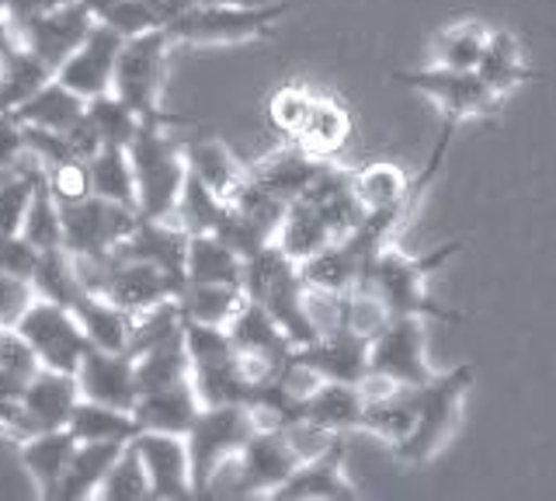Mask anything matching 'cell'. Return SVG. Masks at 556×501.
Instances as JSON below:
<instances>
[{
  "label": "cell",
  "mask_w": 556,
  "mask_h": 501,
  "mask_svg": "<svg viewBox=\"0 0 556 501\" xmlns=\"http://www.w3.org/2000/svg\"><path fill=\"white\" fill-rule=\"evenodd\" d=\"M463 248H466V240H448V245L434 248L428 254H404L400 248L387 245L376 254L372 268L365 272V279L358 286L369 289L372 297L390 310V317L410 314V317H434V321L463 324L466 314H459V310H445L439 300H431V292H428L431 275Z\"/></svg>",
  "instance_id": "6da1fadb"
},
{
  "label": "cell",
  "mask_w": 556,
  "mask_h": 501,
  "mask_svg": "<svg viewBox=\"0 0 556 501\" xmlns=\"http://www.w3.org/2000/svg\"><path fill=\"white\" fill-rule=\"evenodd\" d=\"M243 297L268 306L275 321L286 327V335L300 345H309L320 335L317 321L309 314V286L303 283L300 262L271 240L257 254L243 258Z\"/></svg>",
  "instance_id": "7a4b0ae2"
},
{
  "label": "cell",
  "mask_w": 556,
  "mask_h": 501,
  "mask_svg": "<svg viewBox=\"0 0 556 501\" xmlns=\"http://www.w3.org/2000/svg\"><path fill=\"white\" fill-rule=\"evenodd\" d=\"M170 123H143L129 143V158L136 171L139 216L147 220H174L181 188L188 181L185 143L167 133Z\"/></svg>",
  "instance_id": "3957f363"
},
{
  "label": "cell",
  "mask_w": 556,
  "mask_h": 501,
  "mask_svg": "<svg viewBox=\"0 0 556 501\" xmlns=\"http://www.w3.org/2000/svg\"><path fill=\"white\" fill-rule=\"evenodd\" d=\"M289 14V4H188L164 25L174 46H230L271 36L275 25Z\"/></svg>",
  "instance_id": "277c9868"
},
{
  "label": "cell",
  "mask_w": 556,
  "mask_h": 501,
  "mask_svg": "<svg viewBox=\"0 0 556 501\" xmlns=\"http://www.w3.org/2000/svg\"><path fill=\"white\" fill-rule=\"evenodd\" d=\"M254 431L257 422L248 404H208L199 411L195 425L185 431L195 498L213 494L216 477L237 460V453L248 446Z\"/></svg>",
  "instance_id": "5b68a950"
},
{
  "label": "cell",
  "mask_w": 556,
  "mask_h": 501,
  "mask_svg": "<svg viewBox=\"0 0 556 501\" xmlns=\"http://www.w3.org/2000/svg\"><path fill=\"white\" fill-rule=\"evenodd\" d=\"M170 36L167 28L139 32L129 36L118 53L115 66V84L112 91L126 101V105L143 118V123H170L185 126V118H174L161 112V95H164V77H167V53H170Z\"/></svg>",
  "instance_id": "8992f818"
},
{
  "label": "cell",
  "mask_w": 556,
  "mask_h": 501,
  "mask_svg": "<svg viewBox=\"0 0 556 501\" xmlns=\"http://www.w3.org/2000/svg\"><path fill=\"white\" fill-rule=\"evenodd\" d=\"M469 384H473V366L463 362V366L431 376L428 384L417 387V425L410 439L393 449L400 463H428L448 442V436L459 425L463 397Z\"/></svg>",
  "instance_id": "52a82bcc"
},
{
  "label": "cell",
  "mask_w": 556,
  "mask_h": 501,
  "mask_svg": "<svg viewBox=\"0 0 556 501\" xmlns=\"http://www.w3.org/2000/svg\"><path fill=\"white\" fill-rule=\"evenodd\" d=\"M60 205H63V248L74 258L112 254L139 223V210L101 196L70 199Z\"/></svg>",
  "instance_id": "ba28073f"
},
{
  "label": "cell",
  "mask_w": 556,
  "mask_h": 501,
  "mask_svg": "<svg viewBox=\"0 0 556 501\" xmlns=\"http://www.w3.org/2000/svg\"><path fill=\"white\" fill-rule=\"evenodd\" d=\"M14 331L31 345L35 359H39L46 370L77 373L84 355L94 349L74 310L52 300H35L25 310V317L17 321Z\"/></svg>",
  "instance_id": "9c48e42d"
},
{
  "label": "cell",
  "mask_w": 556,
  "mask_h": 501,
  "mask_svg": "<svg viewBox=\"0 0 556 501\" xmlns=\"http://www.w3.org/2000/svg\"><path fill=\"white\" fill-rule=\"evenodd\" d=\"M393 80L428 95L445 112L448 123L494 115L504 101L477 71H459V66H442V63H431L425 71H396Z\"/></svg>",
  "instance_id": "30bf717a"
},
{
  "label": "cell",
  "mask_w": 556,
  "mask_h": 501,
  "mask_svg": "<svg viewBox=\"0 0 556 501\" xmlns=\"http://www.w3.org/2000/svg\"><path fill=\"white\" fill-rule=\"evenodd\" d=\"M369 376L393 387H421L434 376L425 352V317L396 314L372 335Z\"/></svg>",
  "instance_id": "8fae6325"
},
{
  "label": "cell",
  "mask_w": 556,
  "mask_h": 501,
  "mask_svg": "<svg viewBox=\"0 0 556 501\" xmlns=\"http://www.w3.org/2000/svg\"><path fill=\"white\" fill-rule=\"evenodd\" d=\"M226 331H230L233 349L254 384L275 376L295 355V341L286 335V327L275 321L268 306L254 300H243L237 317L226 324Z\"/></svg>",
  "instance_id": "7c38bea8"
},
{
  "label": "cell",
  "mask_w": 556,
  "mask_h": 501,
  "mask_svg": "<svg viewBox=\"0 0 556 501\" xmlns=\"http://www.w3.org/2000/svg\"><path fill=\"white\" fill-rule=\"evenodd\" d=\"M306 456L300 442L286 428H257L240 449L233 466L240 480V494H275L292 477V471Z\"/></svg>",
  "instance_id": "4fadbf2b"
},
{
  "label": "cell",
  "mask_w": 556,
  "mask_h": 501,
  "mask_svg": "<svg viewBox=\"0 0 556 501\" xmlns=\"http://www.w3.org/2000/svg\"><path fill=\"white\" fill-rule=\"evenodd\" d=\"M94 25H98L94 8L87 4V0H70V4L42 14V18L28 22L25 28H17V36H22L25 49H31L35 57L46 60L52 66V74H56L84 46V39L91 36Z\"/></svg>",
  "instance_id": "5bb4252c"
},
{
  "label": "cell",
  "mask_w": 556,
  "mask_h": 501,
  "mask_svg": "<svg viewBox=\"0 0 556 501\" xmlns=\"http://www.w3.org/2000/svg\"><path fill=\"white\" fill-rule=\"evenodd\" d=\"M295 355H300V362H306L320 379L365 384V379H369L372 335L358 331L352 324H334V327H327V331H320L309 345H300Z\"/></svg>",
  "instance_id": "9a60e30c"
},
{
  "label": "cell",
  "mask_w": 556,
  "mask_h": 501,
  "mask_svg": "<svg viewBox=\"0 0 556 501\" xmlns=\"http://www.w3.org/2000/svg\"><path fill=\"white\" fill-rule=\"evenodd\" d=\"M139 449L150 477V498L153 501H178V498H195V484H191V456L185 436L174 431H150L143 428L132 439Z\"/></svg>",
  "instance_id": "2e32d148"
},
{
  "label": "cell",
  "mask_w": 556,
  "mask_h": 501,
  "mask_svg": "<svg viewBox=\"0 0 556 501\" xmlns=\"http://www.w3.org/2000/svg\"><path fill=\"white\" fill-rule=\"evenodd\" d=\"M122 46H126V36L115 32L112 25L98 22L91 36L84 39V46L56 71V80H63L70 91H77L87 101L98 95H109L115 84Z\"/></svg>",
  "instance_id": "e0dca14e"
},
{
  "label": "cell",
  "mask_w": 556,
  "mask_h": 501,
  "mask_svg": "<svg viewBox=\"0 0 556 501\" xmlns=\"http://www.w3.org/2000/svg\"><path fill=\"white\" fill-rule=\"evenodd\" d=\"M271 498H282V501L358 498V491L352 488V480H348V474H344V436H334L320 449V453L306 456Z\"/></svg>",
  "instance_id": "ac0fdd59"
},
{
  "label": "cell",
  "mask_w": 556,
  "mask_h": 501,
  "mask_svg": "<svg viewBox=\"0 0 556 501\" xmlns=\"http://www.w3.org/2000/svg\"><path fill=\"white\" fill-rule=\"evenodd\" d=\"M188 240L191 234L178 220H147L139 216L136 230L112 251L118 258H136V262H150L164 268L174 279L188 283Z\"/></svg>",
  "instance_id": "d6986e66"
},
{
  "label": "cell",
  "mask_w": 556,
  "mask_h": 501,
  "mask_svg": "<svg viewBox=\"0 0 556 501\" xmlns=\"http://www.w3.org/2000/svg\"><path fill=\"white\" fill-rule=\"evenodd\" d=\"M77 379H80V393L87 401H101V404H112L122 411H132L139 401L136 359L129 352L91 349L80 362Z\"/></svg>",
  "instance_id": "ffe728a7"
},
{
  "label": "cell",
  "mask_w": 556,
  "mask_h": 501,
  "mask_svg": "<svg viewBox=\"0 0 556 501\" xmlns=\"http://www.w3.org/2000/svg\"><path fill=\"white\" fill-rule=\"evenodd\" d=\"M77 436L70 428H46L22 442V463L35 480V491L46 501H56L70 460L77 453Z\"/></svg>",
  "instance_id": "44dd1931"
},
{
  "label": "cell",
  "mask_w": 556,
  "mask_h": 501,
  "mask_svg": "<svg viewBox=\"0 0 556 501\" xmlns=\"http://www.w3.org/2000/svg\"><path fill=\"white\" fill-rule=\"evenodd\" d=\"M202 408H205L202 397L188 376V379H181V384L139 393L132 414L139 422V431L150 428V431H174V436H185V431L195 425Z\"/></svg>",
  "instance_id": "7402d4cb"
},
{
  "label": "cell",
  "mask_w": 556,
  "mask_h": 501,
  "mask_svg": "<svg viewBox=\"0 0 556 501\" xmlns=\"http://www.w3.org/2000/svg\"><path fill=\"white\" fill-rule=\"evenodd\" d=\"M80 379L77 373H63V370H39L25 387V408L35 431L46 428H66L70 414L80 404Z\"/></svg>",
  "instance_id": "603a6c76"
},
{
  "label": "cell",
  "mask_w": 556,
  "mask_h": 501,
  "mask_svg": "<svg viewBox=\"0 0 556 501\" xmlns=\"http://www.w3.org/2000/svg\"><path fill=\"white\" fill-rule=\"evenodd\" d=\"M369 393L362 384H338V379H320V387L306 397V422L327 436H348L362 428Z\"/></svg>",
  "instance_id": "cb8c5ba5"
},
{
  "label": "cell",
  "mask_w": 556,
  "mask_h": 501,
  "mask_svg": "<svg viewBox=\"0 0 556 501\" xmlns=\"http://www.w3.org/2000/svg\"><path fill=\"white\" fill-rule=\"evenodd\" d=\"M320 167H324V158H313L309 150H303L300 143H292L282 147V150H275L268 153L265 161H257L248 167V175L257 181V185H265L268 192H275L278 199H300L306 188L313 185V178L320 175Z\"/></svg>",
  "instance_id": "d4e9b609"
},
{
  "label": "cell",
  "mask_w": 556,
  "mask_h": 501,
  "mask_svg": "<svg viewBox=\"0 0 556 501\" xmlns=\"http://www.w3.org/2000/svg\"><path fill=\"white\" fill-rule=\"evenodd\" d=\"M87 115V98H80L77 91H70L63 80L52 77L49 84H42L25 105H17L11 112V118L25 129H49V133H66L74 129L80 118Z\"/></svg>",
  "instance_id": "484cf974"
},
{
  "label": "cell",
  "mask_w": 556,
  "mask_h": 501,
  "mask_svg": "<svg viewBox=\"0 0 556 501\" xmlns=\"http://www.w3.org/2000/svg\"><path fill=\"white\" fill-rule=\"evenodd\" d=\"M70 310H74L77 321L84 324V331H87V338H91L94 349L129 352L136 314L122 310L118 303H112L109 297H101V292H94V289H84Z\"/></svg>",
  "instance_id": "4316f807"
},
{
  "label": "cell",
  "mask_w": 556,
  "mask_h": 501,
  "mask_svg": "<svg viewBox=\"0 0 556 501\" xmlns=\"http://www.w3.org/2000/svg\"><path fill=\"white\" fill-rule=\"evenodd\" d=\"M477 74L491 84L501 98L518 91V88H526V84H532V80H543V74L529 66L518 39L504 28H491V39H486V49L477 63Z\"/></svg>",
  "instance_id": "83f0119b"
},
{
  "label": "cell",
  "mask_w": 556,
  "mask_h": 501,
  "mask_svg": "<svg viewBox=\"0 0 556 501\" xmlns=\"http://www.w3.org/2000/svg\"><path fill=\"white\" fill-rule=\"evenodd\" d=\"M417 425V387H382V393H369L362 428L393 449L410 439Z\"/></svg>",
  "instance_id": "f1b7e54d"
},
{
  "label": "cell",
  "mask_w": 556,
  "mask_h": 501,
  "mask_svg": "<svg viewBox=\"0 0 556 501\" xmlns=\"http://www.w3.org/2000/svg\"><path fill=\"white\" fill-rule=\"evenodd\" d=\"M126 449V442H80L74 460H70L60 494L56 501H84V498H98L104 477H109L112 463L118 453Z\"/></svg>",
  "instance_id": "f546056e"
},
{
  "label": "cell",
  "mask_w": 556,
  "mask_h": 501,
  "mask_svg": "<svg viewBox=\"0 0 556 501\" xmlns=\"http://www.w3.org/2000/svg\"><path fill=\"white\" fill-rule=\"evenodd\" d=\"M352 136V115L341 105L338 98H327V95H317L309 109V118L303 133L295 136L292 143H300L303 150H309L313 158H324L330 161L334 153L344 147V140Z\"/></svg>",
  "instance_id": "4dcf8cb0"
},
{
  "label": "cell",
  "mask_w": 556,
  "mask_h": 501,
  "mask_svg": "<svg viewBox=\"0 0 556 501\" xmlns=\"http://www.w3.org/2000/svg\"><path fill=\"white\" fill-rule=\"evenodd\" d=\"M185 161H188L191 175L202 178L208 188H216L226 202H230L233 188L243 181V175H248V167H240L233 161V153L226 150V143L216 140V136H195V140H188Z\"/></svg>",
  "instance_id": "1f68e13d"
},
{
  "label": "cell",
  "mask_w": 556,
  "mask_h": 501,
  "mask_svg": "<svg viewBox=\"0 0 556 501\" xmlns=\"http://www.w3.org/2000/svg\"><path fill=\"white\" fill-rule=\"evenodd\" d=\"M136 376H139V393L147 390H161L170 384H181L191 376V359H188V345H185V327L156 345H150L147 352L136 355Z\"/></svg>",
  "instance_id": "d6a6232c"
},
{
  "label": "cell",
  "mask_w": 556,
  "mask_h": 501,
  "mask_svg": "<svg viewBox=\"0 0 556 501\" xmlns=\"http://www.w3.org/2000/svg\"><path fill=\"white\" fill-rule=\"evenodd\" d=\"M188 283H243V258L216 234H191L188 240Z\"/></svg>",
  "instance_id": "836d02e7"
},
{
  "label": "cell",
  "mask_w": 556,
  "mask_h": 501,
  "mask_svg": "<svg viewBox=\"0 0 556 501\" xmlns=\"http://www.w3.org/2000/svg\"><path fill=\"white\" fill-rule=\"evenodd\" d=\"M66 428L74 431L77 442H132L139 436V422L132 411L87 401V397H80Z\"/></svg>",
  "instance_id": "e575fe53"
},
{
  "label": "cell",
  "mask_w": 556,
  "mask_h": 501,
  "mask_svg": "<svg viewBox=\"0 0 556 501\" xmlns=\"http://www.w3.org/2000/svg\"><path fill=\"white\" fill-rule=\"evenodd\" d=\"M278 245H282L295 262H306V258L320 254L327 245H334L338 234L327 227L324 216L313 210L306 199H292L289 202V213L282 220V227H278Z\"/></svg>",
  "instance_id": "d590c367"
},
{
  "label": "cell",
  "mask_w": 556,
  "mask_h": 501,
  "mask_svg": "<svg viewBox=\"0 0 556 501\" xmlns=\"http://www.w3.org/2000/svg\"><path fill=\"white\" fill-rule=\"evenodd\" d=\"M87 175H91V196L112 199L122 205L139 210V192H136V171L129 147H101L91 161H87Z\"/></svg>",
  "instance_id": "8d00e7d4"
},
{
  "label": "cell",
  "mask_w": 556,
  "mask_h": 501,
  "mask_svg": "<svg viewBox=\"0 0 556 501\" xmlns=\"http://www.w3.org/2000/svg\"><path fill=\"white\" fill-rule=\"evenodd\" d=\"M243 286H223V283H185L178 292V310L185 321H199V324H219L226 327L237 310L243 306Z\"/></svg>",
  "instance_id": "74e56055"
},
{
  "label": "cell",
  "mask_w": 556,
  "mask_h": 501,
  "mask_svg": "<svg viewBox=\"0 0 556 501\" xmlns=\"http://www.w3.org/2000/svg\"><path fill=\"white\" fill-rule=\"evenodd\" d=\"M52 77L56 74H52L46 60L35 57L31 49L17 46L11 57H4V66H0V115H11L17 105H25Z\"/></svg>",
  "instance_id": "f35d334b"
},
{
  "label": "cell",
  "mask_w": 556,
  "mask_h": 501,
  "mask_svg": "<svg viewBox=\"0 0 556 501\" xmlns=\"http://www.w3.org/2000/svg\"><path fill=\"white\" fill-rule=\"evenodd\" d=\"M31 286H35V297L39 300H52L63 306H74V300L87 289L77 272V258L66 248L39 251V265H35Z\"/></svg>",
  "instance_id": "ab89813d"
},
{
  "label": "cell",
  "mask_w": 556,
  "mask_h": 501,
  "mask_svg": "<svg viewBox=\"0 0 556 501\" xmlns=\"http://www.w3.org/2000/svg\"><path fill=\"white\" fill-rule=\"evenodd\" d=\"M46 178V167L39 161H31L28 167L14 164L8 171V178L0 181V234H22L25 213L39 192V185Z\"/></svg>",
  "instance_id": "60d3db41"
},
{
  "label": "cell",
  "mask_w": 556,
  "mask_h": 501,
  "mask_svg": "<svg viewBox=\"0 0 556 501\" xmlns=\"http://www.w3.org/2000/svg\"><path fill=\"white\" fill-rule=\"evenodd\" d=\"M230 210L216 188H208L202 178H195L188 171V181L181 188V199H178V210H174V220L181 223L188 234H213L219 227V220Z\"/></svg>",
  "instance_id": "b9f144b4"
},
{
  "label": "cell",
  "mask_w": 556,
  "mask_h": 501,
  "mask_svg": "<svg viewBox=\"0 0 556 501\" xmlns=\"http://www.w3.org/2000/svg\"><path fill=\"white\" fill-rule=\"evenodd\" d=\"M486 39H491V28L483 22H456L439 32L434 39V60L442 66H459V71H477V63L486 49Z\"/></svg>",
  "instance_id": "7bdbcfd3"
},
{
  "label": "cell",
  "mask_w": 556,
  "mask_h": 501,
  "mask_svg": "<svg viewBox=\"0 0 556 501\" xmlns=\"http://www.w3.org/2000/svg\"><path fill=\"white\" fill-rule=\"evenodd\" d=\"M87 118L94 123L101 147H129L136 140V133L143 129V118H139L115 91L87 101Z\"/></svg>",
  "instance_id": "ee69618b"
},
{
  "label": "cell",
  "mask_w": 556,
  "mask_h": 501,
  "mask_svg": "<svg viewBox=\"0 0 556 501\" xmlns=\"http://www.w3.org/2000/svg\"><path fill=\"white\" fill-rule=\"evenodd\" d=\"M174 18L167 0H112L109 8L98 14V22L112 25L122 36H139V32L164 28Z\"/></svg>",
  "instance_id": "f6af8a7d"
},
{
  "label": "cell",
  "mask_w": 556,
  "mask_h": 501,
  "mask_svg": "<svg viewBox=\"0 0 556 501\" xmlns=\"http://www.w3.org/2000/svg\"><path fill=\"white\" fill-rule=\"evenodd\" d=\"M22 234H25L39 251L63 248V205H60V196L52 192L49 178H42L39 192H35V199H31V205H28Z\"/></svg>",
  "instance_id": "bcb514c9"
},
{
  "label": "cell",
  "mask_w": 556,
  "mask_h": 501,
  "mask_svg": "<svg viewBox=\"0 0 556 501\" xmlns=\"http://www.w3.org/2000/svg\"><path fill=\"white\" fill-rule=\"evenodd\" d=\"M98 498L101 501H143V498H150L147 466H143V456H139V449L132 442H126V449H122L118 460L112 463V471H109V477H104Z\"/></svg>",
  "instance_id": "7dc6e473"
},
{
  "label": "cell",
  "mask_w": 556,
  "mask_h": 501,
  "mask_svg": "<svg viewBox=\"0 0 556 501\" xmlns=\"http://www.w3.org/2000/svg\"><path fill=\"white\" fill-rule=\"evenodd\" d=\"M313 101H317V91L303 88V84H282V88L268 98V123L275 126L278 136L295 140L306 126Z\"/></svg>",
  "instance_id": "c3c4849f"
},
{
  "label": "cell",
  "mask_w": 556,
  "mask_h": 501,
  "mask_svg": "<svg viewBox=\"0 0 556 501\" xmlns=\"http://www.w3.org/2000/svg\"><path fill=\"white\" fill-rule=\"evenodd\" d=\"M35 300H39V297H35L31 279L0 272V327H17V321L25 317V310Z\"/></svg>",
  "instance_id": "681fc988"
},
{
  "label": "cell",
  "mask_w": 556,
  "mask_h": 501,
  "mask_svg": "<svg viewBox=\"0 0 556 501\" xmlns=\"http://www.w3.org/2000/svg\"><path fill=\"white\" fill-rule=\"evenodd\" d=\"M35 265H39V248L25 234H0V272L31 279Z\"/></svg>",
  "instance_id": "f907efd6"
},
{
  "label": "cell",
  "mask_w": 556,
  "mask_h": 501,
  "mask_svg": "<svg viewBox=\"0 0 556 501\" xmlns=\"http://www.w3.org/2000/svg\"><path fill=\"white\" fill-rule=\"evenodd\" d=\"M25 158V133L11 115H0V167H14Z\"/></svg>",
  "instance_id": "816d5d0a"
},
{
  "label": "cell",
  "mask_w": 556,
  "mask_h": 501,
  "mask_svg": "<svg viewBox=\"0 0 556 501\" xmlns=\"http://www.w3.org/2000/svg\"><path fill=\"white\" fill-rule=\"evenodd\" d=\"M63 4H70V0H8V18L14 28H25L28 22L42 18V14L56 11Z\"/></svg>",
  "instance_id": "f5cc1de1"
},
{
  "label": "cell",
  "mask_w": 556,
  "mask_h": 501,
  "mask_svg": "<svg viewBox=\"0 0 556 501\" xmlns=\"http://www.w3.org/2000/svg\"><path fill=\"white\" fill-rule=\"evenodd\" d=\"M199 4H248V8H254V4H268V0H199Z\"/></svg>",
  "instance_id": "db71d44e"
},
{
  "label": "cell",
  "mask_w": 556,
  "mask_h": 501,
  "mask_svg": "<svg viewBox=\"0 0 556 501\" xmlns=\"http://www.w3.org/2000/svg\"><path fill=\"white\" fill-rule=\"evenodd\" d=\"M87 4H91V8H94V14H101L104 8H109V4H112V0H87Z\"/></svg>",
  "instance_id": "11a10c76"
},
{
  "label": "cell",
  "mask_w": 556,
  "mask_h": 501,
  "mask_svg": "<svg viewBox=\"0 0 556 501\" xmlns=\"http://www.w3.org/2000/svg\"><path fill=\"white\" fill-rule=\"evenodd\" d=\"M0 14H8V0H0Z\"/></svg>",
  "instance_id": "9f6ffc18"
},
{
  "label": "cell",
  "mask_w": 556,
  "mask_h": 501,
  "mask_svg": "<svg viewBox=\"0 0 556 501\" xmlns=\"http://www.w3.org/2000/svg\"><path fill=\"white\" fill-rule=\"evenodd\" d=\"M8 171H11V167H0V181H4V178H8Z\"/></svg>",
  "instance_id": "6f0895ef"
}]
</instances>
